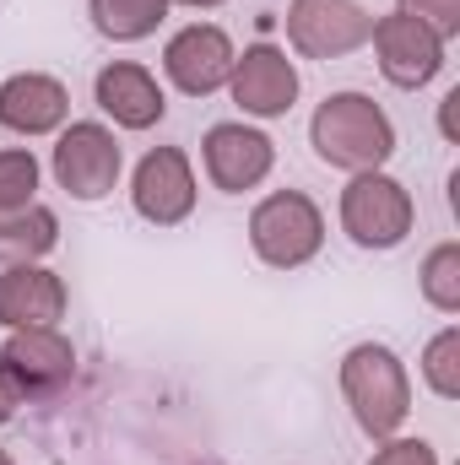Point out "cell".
Listing matches in <instances>:
<instances>
[{"label": "cell", "mask_w": 460, "mask_h": 465, "mask_svg": "<svg viewBox=\"0 0 460 465\" xmlns=\"http://www.w3.org/2000/svg\"><path fill=\"white\" fill-rule=\"evenodd\" d=\"M309 146L336 173H374L395 157V119L368 93H331L309 119Z\"/></svg>", "instance_id": "6da1fadb"}, {"label": "cell", "mask_w": 460, "mask_h": 465, "mask_svg": "<svg viewBox=\"0 0 460 465\" xmlns=\"http://www.w3.org/2000/svg\"><path fill=\"white\" fill-rule=\"evenodd\" d=\"M336 379H342V401L352 411V422L363 428V439L379 444V439H395L406 428V417H412V373L385 341L346 347Z\"/></svg>", "instance_id": "7a4b0ae2"}, {"label": "cell", "mask_w": 460, "mask_h": 465, "mask_svg": "<svg viewBox=\"0 0 460 465\" xmlns=\"http://www.w3.org/2000/svg\"><path fill=\"white\" fill-rule=\"evenodd\" d=\"M336 217H342V232L357 249L390 254L417 228V201H412V190L395 173L374 168V173H352L346 179L342 201H336Z\"/></svg>", "instance_id": "3957f363"}, {"label": "cell", "mask_w": 460, "mask_h": 465, "mask_svg": "<svg viewBox=\"0 0 460 465\" xmlns=\"http://www.w3.org/2000/svg\"><path fill=\"white\" fill-rule=\"evenodd\" d=\"M249 249L271 271H298L325 249V212L304 190H271L249 212Z\"/></svg>", "instance_id": "277c9868"}, {"label": "cell", "mask_w": 460, "mask_h": 465, "mask_svg": "<svg viewBox=\"0 0 460 465\" xmlns=\"http://www.w3.org/2000/svg\"><path fill=\"white\" fill-rule=\"evenodd\" d=\"M49 173L55 184L82 201V206H98L119 190V173H125V146L104 119H71L49 152Z\"/></svg>", "instance_id": "5b68a950"}, {"label": "cell", "mask_w": 460, "mask_h": 465, "mask_svg": "<svg viewBox=\"0 0 460 465\" xmlns=\"http://www.w3.org/2000/svg\"><path fill=\"white\" fill-rule=\"evenodd\" d=\"M0 379L11 384L16 401H44L60 395L76 379V347L60 325L44 331H5L0 341Z\"/></svg>", "instance_id": "8992f818"}, {"label": "cell", "mask_w": 460, "mask_h": 465, "mask_svg": "<svg viewBox=\"0 0 460 465\" xmlns=\"http://www.w3.org/2000/svg\"><path fill=\"white\" fill-rule=\"evenodd\" d=\"M201 201V184H195V168L179 146H152L135 173H130V212L152 228H179L190 223Z\"/></svg>", "instance_id": "52a82bcc"}, {"label": "cell", "mask_w": 460, "mask_h": 465, "mask_svg": "<svg viewBox=\"0 0 460 465\" xmlns=\"http://www.w3.org/2000/svg\"><path fill=\"white\" fill-rule=\"evenodd\" d=\"M282 22H287V44L304 60L357 54L374 33V11L363 0H293Z\"/></svg>", "instance_id": "ba28073f"}, {"label": "cell", "mask_w": 460, "mask_h": 465, "mask_svg": "<svg viewBox=\"0 0 460 465\" xmlns=\"http://www.w3.org/2000/svg\"><path fill=\"white\" fill-rule=\"evenodd\" d=\"M201 168L212 179V190L223 195H244V190H260L276 168V141L260 130V124H244V119H223L201 135Z\"/></svg>", "instance_id": "9c48e42d"}, {"label": "cell", "mask_w": 460, "mask_h": 465, "mask_svg": "<svg viewBox=\"0 0 460 465\" xmlns=\"http://www.w3.org/2000/svg\"><path fill=\"white\" fill-rule=\"evenodd\" d=\"M368 44H374L379 76H385L390 87H401V93H423V87L445 71V38H434L423 22H412V16H401V11L374 16Z\"/></svg>", "instance_id": "30bf717a"}, {"label": "cell", "mask_w": 460, "mask_h": 465, "mask_svg": "<svg viewBox=\"0 0 460 465\" xmlns=\"http://www.w3.org/2000/svg\"><path fill=\"white\" fill-rule=\"evenodd\" d=\"M233 38L217 22H190L163 44V76L185 93V98H212L223 93L233 76Z\"/></svg>", "instance_id": "8fae6325"}, {"label": "cell", "mask_w": 460, "mask_h": 465, "mask_svg": "<svg viewBox=\"0 0 460 465\" xmlns=\"http://www.w3.org/2000/svg\"><path fill=\"white\" fill-rule=\"evenodd\" d=\"M298 65L287 60V49L276 44H249L244 54H233V76H228V98L249 119H282L298 104Z\"/></svg>", "instance_id": "7c38bea8"}, {"label": "cell", "mask_w": 460, "mask_h": 465, "mask_svg": "<svg viewBox=\"0 0 460 465\" xmlns=\"http://www.w3.org/2000/svg\"><path fill=\"white\" fill-rule=\"evenodd\" d=\"M71 124V87L49 71H16L0 82V130L11 135H60Z\"/></svg>", "instance_id": "4fadbf2b"}, {"label": "cell", "mask_w": 460, "mask_h": 465, "mask_svg": "<svg viewBox=\"0 0 460 465\" xmlns=\"http://www.w3.org/2000/svg\"><path fill=\"white\" fill-rule=\"evenodd\" d=\"M65 276L49 271L44 260L38 265H5L0 271V325L5 331H44V325H60L65 320Z\"/></svg>", "instance_id": "5bb4252c"}, {"label": "cell", "mask_w": 460, "mask_h": 465, "mask_svg": "<svg viewBox=\"0 0 460 465\" xmlns=\"http://www.w3.org/2000/svg\"><path fill=\"white\" fill-rule=\"evenodd\" d=\"M93 104L115 119L119 130H152L168 114V98H163L157 76L146 65H135V60H109L93 76Z\"/></svg>", "instance_id": "9a60e30c"}, {"label": "cell", "mask_w": 460, "mask_h": 465, "mask_svg": "<svg viewBox=\"0 0 460 465\" xmlns=\"http://www.w3.org/2000/svg\"><path fill=\"white\" fill-rule=\"evenodd\" d=\"M55 243H60V217L44 201L0 212V265H38Z\"/></svg>", "instance_id": "2e32d148"}, {"label": "cell", "mask_w": 460, "mask_h": 465, "mask_svg": "<svg viewBox=\"0 0 460 465\" xmlns=\"http://www.w3.org/2000/svg\"><path fill=\"white\" fill-rule=\"evenodd\" d=\"M87 16L109 44H141L168 22V0H87Z\"/></svg>", "instance_id": "e0dca14e"}, {"label": "cell", "mask_w": 460, "mask_h": 465, "mask_svg": "<svg viewBox=\"0 0 460 465\" xmlns=\"http://www.w3.org/2000/svg\"><path fill=\"white\" fill-rule=\"evenodd\" d=\"M417 287H423V298H428L439 314H460V243H434V249L423 254Z\"/></svg>", "instance_id": "ac0fdd59"}, {"label": "cell", "mask_w": 460, "mask_h": 465, "mask_svg": "<svg viewBox=\"0 0 460 465\" xmlns=\"http://www.w3.org/2000/svg\"><path fill=\"white\" fill-rule=\"evenodd\" d=\"M423 384L439 401H460V325H445L428 347H423Z\"/></svg>", "instance_id": "d6986e66"}, {"label": "cell", "mask_w": 460, "mask_h": 465, "mask_svg": "<svg viewBox=\"0 0 460 465\" xmlns=\"http://www.w3.org/2000/svg\"><path fill=\"white\" fill-rule=\"evenodd\" d=\"M38 157L27 146H0V212H22L38 201Z\"/></svg>", "instance_id": "ffe728a7"}, {"label": "cell", "mask_w": 460, "mask_h": 465, "mask_svg": "<svg viewBox=\"0 0 460 465\" xmlns=\"http://www.w3.org/2000/svg\"><path fill=\"white\" fill-rule=\"evenodd\" d=\"M395 11L401 16H412V22H423L434 38H460V0H395Z\"/></svg>", "instance_id": "44dd1931"}, {"label": "cell", "mask_w": 460, "mask_h": 465, "mask_svg": "<svg viewBox=\"0 0 460 465\" xmlns=\"http://www.w3.org/2000/svg\"><path fill=\"white\" fill-rule=\"evenodd\" d=\"M363 465H439V450L428 439H379V450L368 455Z\"/></svg>", "instance_id": "7402d4cb"}, {"label": "cell", "mask_w": 460, "mask_h": 465, "mask_svg": "<svg viewBox=\"0 0 460 465\" xmlns=\"http://www.w3.org/2000/svg\"><path fill=\"white\" fill-rule=\"evenodd\" d=\"M455 104H460V87H450L445 104H439V130H445V141H455Z\"/></svg>", "instance_id": "603a6c76"}, {"label": "cell", "mask_w": 460, "mask_h": 465, "mask_svg": "<svg viewBox=\"0 0 460 465\" xmlns=\"http://www.w3.org/2000/svg\"><path fill=\"white\" fill-rule=\"evenodd\" d=\"M16 406H22V401H16V395H11V384L0 379V428H5L11 417H16Z\"/></svg>", "instance_id": "cb8c5ba5"}, {"label": "cell", "mask_w": 460, "mask_h": 465, "mask_svg": "<svg viewBox=\"0 0 460 465\" xmlns=\"http://www.w3.org/2000/svg\"><path fill=\"white\" fill-rule=\"evenodd\" d=\"M168 5H190V11H217V5H228V0H168Z\"/></svg>", "instance_id": "d4e9b609"}, {"label": "cell", "mask_w": 460, "mask_h": 465, "mask_svg": "<svg viewBox=\"0 0 460 465\" xmlns=\"http://www.w3.org/2000/svg\"><path fill=\"white\" fill-rule=\"evenodd\" d=\"M0 465H16V460H11V455H5V450H0Z\"/></svg>", "instance_id": "484cf974"}]
</instances>
